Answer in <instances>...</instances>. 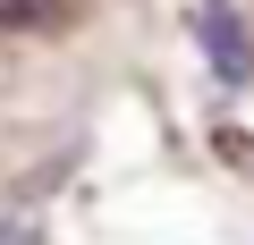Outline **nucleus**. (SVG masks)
<instances>
[{
	"label": "nucleus",
	"instance_id": "1",
	"mask_svg": "<svg viewBox=\"0 0 254 245\" xmlns=\"http://www.w3.org/2000/svg\"><path fill=\"white\" fill-rule=\"evenodd\" d=\"M195 34H203V59H212L229 85L254 76V43H246V17L229 9V0H203V9H195Z\"/></svg>",
	"mask_w": 254,
	"mask_h": 245
},
{
	"label": "nucleus",
	"instance_id": "2",
	"mask_svg": "<svg viewBox=\"0 0 254 245\" xmlns=\"http://www.w3.org/2000/svg\"><path fill=\"white\" fill-rule=\"evenodd\" d=\"M43 17H60V0H0V34H26Z\"/></svg>",
	"mask_w": 254,
	"mask_h": 245
}]
</instances>
